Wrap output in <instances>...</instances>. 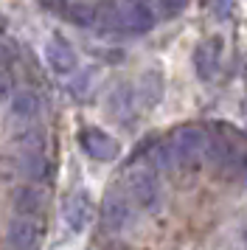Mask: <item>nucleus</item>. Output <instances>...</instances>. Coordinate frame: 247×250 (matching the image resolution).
I'll return each mask as SVG.
<instances>
[{
    "label": "nucleus",
    "instance_id": "nucleus-18",
    "mask_svg": "<svg viewBox=\"0 0 247 250\" xmlns=\"http://www.w3.org/2000/svg\"><path fill=\"white\" fill-rule=\"evenodd\" d=\"M242 163H245V171H247V155H245V158H242Z\"/></svg>",
    "mask_w": 247,
    "mask_h": 250
},
{
    "label": "nucleus",
    "instance_id": "nucleus-7",
    "mask_svg": "<svg viewBox=\"0 0 247 250\" xmlns=\"http://www.w3.org/2000/svg\"><path fill=\"white\" fill-rule=\"evenodd\" d=\"M79 144H82V149L93 160H115L118 158V144L107 132H101V129H93V126L82 129L79 132Z\"/></svg>",
    "mask_w": 247,
    "mask_h": 250
},
{
    "label": "nucleus",
    "instance_id": "nucleus-8",
    "mask_svg": "<svg viewBox=\"0 0 247 250\" xmlns=\"http://www.w3.org/2000/svg\"><path fill=\"white\" fill-rule=\"evenodd\" d=\"M45 59H48L51 70L59 73V76H70V73L76 70V51H73L70 42L62 40V37H51V40H48V45H45Z\"/></svg>",
    "mask_w": 247,
    "mask_h": 250
},
{
    "label": "nucleus",
    "instance_id": "nucleus-16",
    "mask_svg": "<svg viewBox=\"0 0 247 250\" xmlns=\"http://www.w3.org/2000/svg\"><path fill=\"white\" fill-rule=\"evenodd\" d=\"M155 3H157V9H160V12L166 14V17H171V14L183 12L188 0H155Z\"/></svg>",
    "mask_w": 247,
    "mask_h": 250
},
{
    "label": "nucleus",
    "instance_id": "nucleus-11",
    "mask_svg": "<svg viewBox=\"0 0 247 250\" xmlns=\"http://www.w3.org/2000/svg\"><path fill=\"white\" fill-rule=\"evenodd\" d=\"M135 102H138V96H135V87L129 84H118L110 96V110L112 115L118 118V121H129L135 113Z\"/></svg>",
    "mask_w": 247,
    "mask_h": 250
},
{
    "label": "nucleus",
    "instance_id": "nucleus-9",
    "mask_svg": "<svg viewBox=\"0 0 247 250\" xmlns=\"http://www.w3.org/2000/svg\"><path fill=\"white\" fill-rule=\"evenodd\" d=\"M219 59H222V40L219 37H211L205 40L197 54H194V68H197V76L205 82H211L216 73H219Z\"/></svg>",
    "mask_w": 247,
    "mask_h": 250
},
{
    "label": "nucleus",
    "instance_id": "nucleus-19",
    "mask_svg": "<svg viewBox=\"0 0 247 250\" xmlns=\"http://www.w3.org/2000/svg\"><path fill=\"white\" fill-rule=\"evenodd\" d=\"M0 31H3V20H0Z\"/></svg>",
    "mask_w": 247,
    "mask_h": 250
},
{
    "label": "nucleus",
    "instance_id": "nucleus-15",
    "mask_svg": "<svg viewBox=\"0 0 247 250\" xmlns=\"http://www.w3.org/2000/svg\"><path fill=\"white\" fill-rule=\"evenodd\" d=\"M67 14H70V20H73L76 25H93L96 20H99L96 6H90V3H73V6L67 9Z\"/></svg>",
    "mask_w": 247,
    "mask_h": 250
},
{
    "label": "nucleus",
    "instance_id": "nucleus-12",
    "mask_svg": "<svg viewBox=\"0 0 247 250\" xmlns=\"http://www.w3.org/2000/svg\"><path fill=\"white\" fill-rule=\"evenodd\" d=\"M42 203L45 197L40 188H34V186H22L14 191V208H17V214H28V216H37L42 211Z\"/></svg>",
    "mask_w": 247,
    "mask_h": 250
},
{
    "label": "nucleus",
    "instance_id": "nucleus-13",
    "mask_svg": "<svg viewBox=\"0 0 247 250\" xmlns=\"http://www.w3.org/2000/svg\"><path fill=\"white\" fill-rule=\"evenodd\" d=\"M160 90H163V79L157 76L155 70H149V73L144 76V82H141V99H144L146 107L160 99Z\"/></svg>",
    "mask_w": 247,
    "mask_h": 250
},
{
    "label": "nucleus",
    "instance_id": "nucleus-14",
    "mask_svg": "<svg viewBox=\"0 0 247 250\" xmlns=\"http://www.w3.org/2000/svg\"><path fill=\"white\" fill-rule=\"evenodd\" d=\"M22 171H25L28 177H34V180H42L45 174H48V160L40 155V149H34V152L25 155V166H22Z\"/></svg>",
    "mask_w": 247,
    "mask_h": 250
},
{
    "label": "nucleus",
    "instance_id": "nucleus-2",
    "mask_svg": "<svg viewBox=\"0 0 247 250\" xmlns=\"http://www.w3.org/2000/svg\"><path fill=\"white\" fill-rule=\"evenodd\" d=\"M129 214H132L129 191L110 188L104 194V203H101V228H104V233H121L124 225L129 222Z\"/></svg>",
    "mask_w": 247,
    "mask_h": 250
},
{
    "label": "nucleus",
    "instance_id": "nucleus-6",
    "mask_svg": "<svg viewBox=\"0 0 247 250\" xmlns=\"http://www.w3.org/2000/svg\"><path fill=\"white\" fill-rule=\"evenodd\" d=\"M90 216H93V203H90V197L84 191H73L65 200V205H62V219H65V225L73 233L87 228Z\"/></svg>",
    "mask_w": 247,
    "mask_h": 250
},
{
    "label": "nucleus",
    "instance_id": "nucleus-3",
    "mask_svg": "<svg viewBox=\"0 0 247 250\" xmlns=\"http://www.w3.org/2000/svg\"><path fill=\"white\" fill-rule=\"evenodd\" d=\"M166 146L171 152L174 163L180 166V163H188V160H194L197 155H202L208 149V135L200 126H180L177 132L166 141Z\"/></svg>",
    "mask_w": 247,
    "mask_h": 250
},
{
    "label": "nucleus",
    "instance_id": "nucleus-17",
    "mask_svg": "<svg viewBox=\"0 0 247 250\" xmlns=\"http://www.w3.org/2000/svg\"><path fill=\"white\" fill-rule=\"evenodd\" d=\"M87 84H90V73L87 70H84V73H79L76 79L70 82V93H73V96H84V90H87Z\"/></svg>",
    "mask_w": 247,
    "mask_h": 250
},
{
    "label": "nucleus",
    "instance_id": "nucleus-4",
    "mask_svg": "<svg viewBox=\"0 0 247 250\" xmlns=\"http://www.w3.org/2000/svg\"><path fill=\"white\" fill-rule=\"evenodd\" d=\"M118 20L124 31L146 34L155 25V6L152 0H121L118 3Z\"/></svg>",
    "mask_w": 247,
    "mask_h": 250
},
{
    "label": "nucleus",
    "instance_id": "nucleus-5",
    "mask_svg": "<svg viewBox=\"0 0 247 250\" xmlns=\"http://www.w3.org/2000/svg\"><path fill=\"white\" fill-rule=\"evenodd\" d=\"M40 239H42V225L37 222V216L17 214L9 222V230H6L9 250H37Z\"/></svg>",
    "mask_w": 247,
    "mask_h": 250
},
{
    "label": "nucleus",
    "instance_id": "nucleus-1",
    "mask_svg": "<svg viewBox=\"0 0 247 250\" xmlns=\"http://www.w3.org/2000/svg\"><path fill=\"white\" fill-rule=\"evenodd\" d=\"M126 191L132 205H138L141 211H157L160 205V180H157V171L152 166H138L129 171L126 177Z\"/></svg>",
    "mask_w": 247,
    "mask_h": 250
},
{
    "label": "nucleus",
    "instance_id": "nucleus-10",
    "mask_svg": "<svg viewBox=\"0 0 247 250\" xmlns=\"http://www.w3.org/2000/svg\"><path fill=\"white\" fill-rule=\"evenodd\" d=\"M42 110V102H40V96L34 90H14L9 99V113L14 121H20V124H31L34 118L40 115Z\"/></svg>",
    "mask_w": 247,
    "mask_h": 250
}]
</instances>
